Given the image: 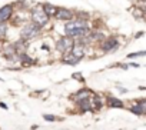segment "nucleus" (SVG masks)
<instances>
[{"label":"nucleus","mask_w":146,"mask_h":130,"mask_svg":"<svg viewBox=\"0 0 146 130\" xmlns=\"http://www.w3.org/2000/svg\"><path fill=\"white\" fill-rule=\"evenodd\" d=\"M57 20H67V22H70L72 19H73V13L70 12V10H67V9H63V7H59L57 9V12H56V16H54Z\"/></svg>","instance_id":"nucleus-6"},{"label":"nucleus","mask_w":146,"mask_h":130,"mask_svg":"<svg viewBox=\"0 0 146 130\" xmlns=\"http://www.w3.org/2000/svg\"><path fill=\"white\" fill-rule=\"evenodd\" d=\"M73 47H75V42H73V39L69 37V36H64V37L59 39L57 43H56V49H57L59 51L64 53V54L72 53Z\"/></svg>","instance_id":"nucleus-4"},{"label":"nucleus","mask_w":146,"mask_h":130,"mask_svg":"<svg viewBox=\"0 0 146 130\" xmlns=\"http://www.w3.org/2000/svg\"><path fill=\"white\" fill-rule=\"evenodd\" d=\"M109 106H110V107H123V103H122L119 99L110 97V99H109Z\"/></svg>","instance_id":"nucleus-12"},{"label":"nucleus","mask_w":146,"mask_h":130,"mask_svg":"<svg viewBox=\"0 0 146 130\" xmlns=\"http://www.w3.org/2000/svg\"><path fill=\"white\" fill-rule=\"evenodd\" d=\"M72 54H73V56H76L78 59H82L83 54H85V46L80 44V43L75 44V47H73V50H72Z\"/></svg>","instance_id":"nucleus-9"},{"label":"nucleus","mask_w":146,"mask_h":130,"mask_svg":"<svg viewBox=\"0 0 146 130\" xmlns=\"http://www.w3.org/2000/svg\"><path fill=\"white\" fill-rule=\"evenodd\" d=\"M30 17H32V22L36 23L37 26H40V27H43L49 22V16L46 15L43 6H36L35 9H32V16Z\"/></svg>","instance_id":"nucleus-2"},{"label":"nucleus","mask_w":146,"mask_h":130,"mask_svg":"<svg viewBox=\"0 0 146 130\" xmlns=\"http://www.w3.org/2000/svg\"><path fill=\"white\" fill-rule=\"evenodd\" d=\"M79 60H80V59H78L76 56H73L72 53L64 54V56H63V59H62V61H63V63L70 64V66H75V64H78V63H79Z\"/></svg>","instance_id":"nucleus-8"},{"label":"nucleus","mask_w":146,"mask_h":130,"mask_svg":"<svg viewBox=\"0 0 146 130\" xmlns=\"http://www.w3.org/2000/svg\"><path fill=\"white\" fill-rule=\"evenodd\" d=\"M40 30H42V27L32 22V23H27V24L23 26L20 34H22L23 40H32V39H35V37H37L40 34Z\"/></svg>","instance_id":"nucleus-3"},{"label":"nucleus","mask_w":146,"mask_h":130,"mask_svg":"<svg viewBox=\"0 0 146 130\" xmlns=\"http://www.w3.org/2000/svg\"><path fill=\"white\" fill-rule=\"evenodd\" d=\"M66 36L69 37H85L89 33V27L88 23L85 22V19H76V20H70L66 23Z\"/></svg>","instance_id":"nucleus-1"},{"label":"nucleus","mask_w":146,"mask_h":130,"mask_svg":"<svg viewBox=\"0 0 146 130\" xmlns=\"http://www.w3.org/2000/svg\"><path fill=\"white\" fill-rule=\"evenodd\" d=\"M116 47H117V40L116 39H108L102 44V50L103 51H110V50H113Z\"/></svg>","instance_id":"nucleus-7"},{"label":"nucleus","mask_w":146,"mask_h":130,"mask_svg":"<svg viewBox=\"0 0 146 130\" xmlns=\"http://www.w3.org/2000/svg\"><path fill=\"white\" fill-rule=\"evenodd\" d=\"M132 113H136V114H143V110H142V107L139 106V104H136V106H133L132 109Z\"/></svg>","instance_id":"nucleus-13"},{"label":"nucleus","mask_w":146,"mask_h":130,"mask_svg":"<svg viewBox=\"0 0 146 130\" xmlns=\"http://www.w3.org/2000/svg\"><path fill=\"white\" fill-rule=\"evenodd\" d=\"M139 56H146V51H137V53H130L129 57H139Z\"/></svg>","instance_id":"nucleus-14"},{"label":"nucleus","mask_w":146,"mask_h":130,"mask_svg":"<svg viewBox=\"0 0 146 130\" xmlns=\"http://www.w3.org/2000/svg\"><path fill=\"white\" fill-rule=\"evenodd\" d=\"M13 15V6L6 5L3 7H0V24H5Z\"/></svg>","instance_id":"nucleus-5"},{"label":"nucleus","mask_w":146,"mask_h":130,"mask_svg":"<svg viewBox=\"0 0 146 130\" xmlns=\"http://www.w3.org/2000/svg\"><path fill=\"white\" fill-rule=\"evenodd\" d=\"M79 107L83 110V112H88V110H92V104H90V97L89 99H85V100H80L79 102Z\"/></svg>","instance_id":"nucleus-11"},{"label":"nucleus","mask_w":146,"mask_h":130,"mask_svg":"<svg viewBox=\"0 0 146 130\" xmlns=\"http://www.w3.org/2000/svg\"><path fill=\"white\" fill-rule=\"evenodd\" d=\"M43 117H44V120H47V121H53V120H56V117L52 116V114H44Z\"/></svg>","instance_id":"nucleus-15"},{"label":"nucleus","mask_w":146,"mask_h":130,"mask_svg":"<svg viewBox=\"0 0 146 130\" xmlns=\"http://www.w3.org/2000/svg\"><path fill=\"white\" fill-rule=\"evenodd\" d=\"M43 9H44V12H46V15H47V16H56V12H57V9H56L53 5H49V3H46V5H43Z\"/></svg>","instance_id":"nucleus-10"}]
</instances>
